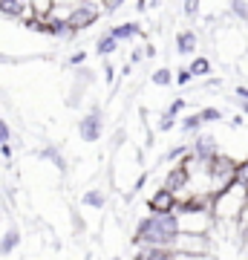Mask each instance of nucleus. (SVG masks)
Here are the masks:
<instances>
[{
    "instance_id": "f3484780",
    "label": "nucleus",
    "mask_w": 248,
    "mask_h": 260,
    "mask_svg": "<svg viewBox=\"0 0 248 260\" xmlns=\"http://www.w3.org/2000/svg\"><path fill=\"white\" fill-rule=\"evenodd\" d=\"M41 159H46V162H52V165H55L58 171H66V162H64V156H61V150H58V148H52V145L41 150Z\"/></svg>"
},
{
    "instance_id": "ddd939ff",
    "label": "nucleus",
    "mask_w": 248,
    "mask_h": 260,
    "mask_svg": "<svg viewBox=\"0 0 248 260\" xmlns=\"http://www.w3.org/2000/svg\"><path fill=\"white\" fill-rule=\"evenodd\" d=\"M110 35L116 38V41H130V38H136L138 35V23L136 20H127V23H119V26H113L110 29Z\"/></svg>"
},
{
    "instance_id": "a211bd4d",
    "label": "nucleus",
    "mask_w": 248,
    "mask_h": 260,
    "mask_svg": "<svg viewBox=\"0 0 248 260\" xmlns=\"http://www.w3.org/2000/svg\"><path fill=\"white\" fill-rule=\"evenodd\" d=\"M202 124H205V121L199 119V113H191V116H185V119H182V133H193V136H196Z\"/></svg>"
},
{
    "instance_id": "f03ea898",
    "label": "nucleus",
    "mask_w": 248,
    "mask_h": 260,
    "mask_svg": "<svg viewBox=\"0 0 248 260\" xmlns=\"http://www.w3.org/2000/svg\"><path fill=\"white\" fill-rule=\"evenodd\" d=\"M237 168H239L237 159L222 153V150L211 159V165H208V188H211V194H222V191H228L237 182Z\"/></svg>"
},
{
    "instance_id": "2eb2a0df",
    "label": "nucleus",
    "mask_w": 248,
    "mask_h": 260,
    "mask_svg": "<svg viewBox=\"0 0 248 260\" xmlns=\"http://www.w3.org/2000/svg\"><path fill=\"white\" fill-rule=\"evenodd\" d=\"M188 70L193 73V78H205V75H211V61H208L205 55H196Z\"/></svg>"
},
{
    "instance_id": "5701e85b",
    "label": "nucleus",
    "mask_w": 248,
    "mask_h": 260,
    "mask_svg": "<svg viewBox=\"0 0 248 260\" xmlns=\"http://www.w3.org/2000/svg\"><path fill=\"white\" fill-rule=\"evenodd\" d=\"M191 81H193V73L188 67H182L179 73H173V84H179V87H185V84H191Z\"/></svg>"
},
{
    "instance_id": "a878e982",
    "label": "nucleus",
    "mask_w": 248,
    "mask_h": 260,
    "mask_svg": "<svg viewBox=\"0 0 248 260\" xmlns=\"http://www.w3.org/2000/svg\"><path fill=\"white\" fill-rule=\"evenodd\" d=\"M9 142H12V130H9L6 121L0 119V148H3V145H9Z\"/></svg>"
},
{
    "instance_id": "dca6fc26",
    "label": "nucleus",
    "mask_w": 248,
    "mask_h": 260,
    "mask_svg": "<svg viewBox=\"0 0 248 260\" xmlns=\"http://www.w3.org/2000/svg\"><path fill=\"white\" fill-rule=\"evenodd\" d=\"M188 153H191V145H188V142H179V145H173V148L165 153V162H173L176 165V162H182Z\"/></svg>"
},
{
    "instance_id": "0eeeda50",
    "label": "nucleus",
    "mask_w": 248,
    "mask_h": 260,
    "mask_svg": "<svg viewBox=\"0 0 248 260\" xmlns=\"http://www.w3.org/2000/svg\"><path fill=\"white\" fill-rule=\"evenodd\" d=\"M176 205H179V197L173 191H167V188L159 185L153 194L147 197V211H156V214H167V211H176Z\"/></svg>"
},
{
    "instance_id": "b1692460",
    "label": "nucleus",
    "mask_w": 248,
    "mask_h": 260,
    "mask_svg": "<svg viewBox=\"0 0 248 260\" xmlns=\"http://www.w3.org/2000/svg\"><path fill=\"white\" fill-rule=\"evenodd\" d=\"M176 127V116H170V113H162V116H159V130H162V133H165V130H173Z\"/></svg>"
},
{
    "instance_id": "aec40b11",
    "label": "nucleus",
    "mask_w": 248,
    "mask_h": 260,
    "mask_svg": "<svg viewBox=\"0 0 248 260\" xmlns=\"http://www.w3.org/2000/svg\"><path fill=\"white\" fill-rule=\"evenodd\" d=\"M199 119L202 121H222L225 113H222L220 107H202V110H199Z\"/></svg>"
},
{
    "instance_id": "72a5a7b5",
    "label": "nucleus",
    "mask_w": 248,
    "mask_h": 260,
    "mask_svg": "<svg viewBox=\"0 0 248 260\" xmlns=\"http://www.w3.org/2000/svg\"><path fill=\"white\" fill-rule=\"evenodd\" d=\"M113 260H121V257H113Z\"/></svg>"
},
{
    "instance_id": "cd10ccee",
    "label": "nucleus",
    "mask_w": 248,
    "mask_h": 260,
    "mask_svg": "<svg viewBox=\"0 0 248 260\" xmlns=\"http://www.w3.org/2000/svg\"><path fill=\"white\" fill-rule=\"evenodd\" d=\"M196 12H199V0H185V15H188V18H193Z\"/></svg>"
},
{
    "instance_id": "1a4fd4ad",
    "label": "nucleus",
    "mask_w": 248,
    "mask_h": 260,
    "mask_svg": "<svg viewBox=\"0 0 248 260\" xmlns=\"http://www.w3.org/2000/svg\"><path fill=\"white\" fill-rule=\"evenodd\" d=\"M20 243H23V234H20L18 225L6 229V232H3V237H0V257H9V254H15V251L20 249Z\"/></svg>"
},
{
    "instance_id": "c756f323",
    "label": "nucleus",
    "mask_w": 248,
    "mask_h": 260,
    "mask_svg": "<svg viewBox=\"0 0 248 260\" xmlns=\"http://www.w3.org/2000/svg\"><path fill=\"white\" fill-rule=\"evenodd\" d=\"M73 225H75V232H84V220L78 211H73Z\"/></svg>"
},
{
    "instance_id": "9d476101",
    "label": "nucleus",
    "mask_w": 248,
    "mask_h": 260,
    "mask_svg": "<svg viewBox=\"0 0 248 260\" xmlns=\"http://www.w3.org/2000/svg\"><path fill=\"white\" fill-rule=\"evenodd\" d=\"M196 44H199V38L193 29H182L179 35H176V52L179 55H193L196 52Z\"/></svg>"
},
{
    "instance_id": "7c9ffc66",
    "label": "nucleus",
    "mask_w": 248,
    "mask_h": 260,
    "mask_svg": "<svg viewBox=\"0 0 248 260\" xmlns=\"http://www.w3.org/2000/svg\"><path fill=\"white\" fill-rule=\"evenodd\" d=\"M237 104H239V110L248 116V99H237Z\"/></svg>"
},
{
    "instance_id": "9b49d317",
    "label": "nucleus",
    "mask_w": 248,
    "mask_h": 260,
    "mask_svg": "<svg viewBox=\"0 0 248 260\" xmlns=\"http://www.w3.org/2000/svg\"><path fill=\"white\" fill-rule=\"evenodd\" d=\"M81 205L84 208H95V211L107 208V191H101V188H90V191H84Z\"/></svg>"
},
{
    "instance_id": "f8f14e48",
    "label": "nucleus",
    "mask_w": 248,
    "mask_h": 260,
    "mask_svg": "<svg viewBox=\"0 0 248 260\" xmlns=\"http://www.w3.org/2000/svg\"><path fill=\"white\" fill-rule=\"evenodd\" d=\"M173 249H156V246H141L133 251V260H167Z\"/></svg>"
},
{
    "instance_id": "6ab92c4d",
    "label": "nucleus",
    "mask_w": 248,
    "mask_h": 260,
    "mask_svg": "<svg viewBox=\"0 0 248 260\" xmlns=\"http://www.w3.org/2000/svg\"><path fill=\"white\" fill-rule=\"evenodd\" d=\"M150 81L156 84V87H167V84H173V73H170L167 67H159L156 73L150 75Z\"/></svg>"
},
{
    "instance_id": "c85d7f7f",
    "label": "nucleus",
    "mask_w": 248,
    "mask_h": 260,
    "mask_svg": "<svg viewBox=\"0 0 248 260\" xmlns=\"http://www.w3.org/2000/svg\"><path fill=\"white\" fill-rule=\"evenodd\" d=\"M84 61H87V52H75V55H69V61H66V64L78 67V64H84Z\"/></svg>"
},
{
    "instance_id": "393cba45",
    "label": "nucleus",
    "mask_w": 248,
    "mask_h": 260,
    "mask_svg": "<svg viewBox=\"0 0 248 260\" xmlns=\"http://www.w3.org/2000/svg\"><path fill=\"white\" fill-rule=\"evenodd\" d=\"M173 260H217L214 254H185V251H173Z\"/></svg>"
},
{
    "instance_id": "4be33fe9",
    "label": "nucleus",
    "mask_w": 248,
    "mask_h": 260,
    "mask_svg": "<svg viewBox=\"0 0 248 260\" xmlns=\"http://www.w3.org/2000/svg\"><path fill=\"white\" fill-rule=\"evenodd\" d=\"M237 185H242L248 191V156L239 162V168H237Z\"/></svg>"
},
{
    "instance_id": "bb28decb",
    "label": "nucleus",
    "mask_w": 248,
    "mask_h": 260,
    "mask_svg": "<svg viewBox=\"0 0 248 260\" xmlns=\"http://www.w3.org/2000/svg\"><path fill=\"white\" fill-rule=\"evenodd\" d=\"M185 107H188V102H185V99H173V102H170V107H167V113H170V116H179Z\"/></svg>"
},
{
    "instance_id": "20e7f679",
    "label": "nucleus",
    "mask_w": 248,
    "mask_h": 260,
    "mask_svg": "<svg viewBox=\"0 0 248 260\" xmlns=\"http://www.w3.org/2000/svg\"><path fill=\"white\" fill-rule=\"evenodd\" d=\"M78 136H81L87 145L98 142L104 136V113L98 107H92L90 113H84L81 121H78Z\"/></svg>"
},
{
    "instance_id": "423d86ee",
    "label": "nucleus",
    "mask_w": 248,
    "mask_h": 260,
    "mask_svg": "<svg viewBox=\"0 0 248 260\" xmlns=\"http://www.w3.org/2000/svg\"><path fill=\"white\" fill-rule=\"evenodd\" d=\"M162 188L173 191L179 200H182V197H188V194H191V171H188L182 162H176V165L165 174V179H162Z\"/></svg>"
},
{
    "instance_id": "412c9836",
    "label": "nucleus",
    "mask_w": 248,
    "mask_h": 260,
    "mask_svg": "<svg viewBox=\"0 0 248 260\" xmlns=\"http://www.w3.org/2000/svg\"><path fill=\"white\" fill-rule=\"evenodd\" d=\"M231 12H234L242 23H248V0H231Z\"/></svg>"
},
{
    "instance_id": "2f4dec72",
    "label": "nucleus",
    "mask_w": 248,
    "mask_h": 260,
    "mask_svg": "<svg viewBox=\"0 0 248 260\" xmlns=\"http://www.w3.org/2000/svg\"><path fill=\"white\" fill-rule=\"evenodd\" d=\"M237 95L239 99H248V87H237Z\"/></svg>"
},
{
    "instance_id": "39448f33",
    "label": "nucleus",
    "mask_w": 248,
    "mask_h": 260,
    "mask_svg": "<svg viewBox=\"0 0 248 260\" xmlns=\"http://www.w3.org/2000/svg\"><path fill=\"white\" fill-rule=\"evenodd\" d=\"M98 20V6L92 3V0H84V3H78V6H73V12H69V20H66V26L75 32H84V29H90L92 23Z\"/></svg>"
},
{
    "instance_id": "6e6552de",
    "label": "nucleus",
    "mask_w": 248,
    "mask_h": 260,
    "mask_svg": "<svg viewBox=\"0 0 248 260\" xmlns=\"http://www.w3.org/2000/svg\"><path fill=\"white\" fill-rule=\"evenodd\" d=\"M191 153L199 162H205V165H211V159L220 153V148H217V139L214 136H208V133H196L191 142Z\"/></svg>"
},
{
    "instance_id": "4468645a",
    "label": "nucleus",
    "mask_w": 248,
    "mask_h": 260,
    "mask_svg": "<svg viewBox=\"0 0 248 260\" xmlns=\"http://www.w3.org/2000/svg\"><path fill=\"white\" fill-rule=\"evenodd\" d=\"M116 49H119V41L107 32V35H101L98 38V44H95V52L101 58H110V55H116Z\"/></svg>"
},
{
    "instance_id": "f257e3e1",
    "label": "nucleus",
    "mask_w": 248,
    "mask_h": 260,
    "mask_svg": "<svg viewBox=\"0 0 248 260\" xmlns=\"http://www.w3.org/2000/svg\"><path fill=\"white\" fill-rule=\"evenodd\" d=\"M182 225H179V214L167 211V214H156L147 211L145 217L136 220V229H133V249H141V246H156V249H173V240L179 237Z\"/></svg>"
},
{
    "instance_id": "473e14b6",
    "label": "nucleus",
    "mask_w": 248,
    "mask_h": 260,
    "mask_svg": "<svg viewBox=\"0 0 248 260\" xmlns=\"http://www.w3.org/2000/svg\"><path fill=\"white\" fill-rule=\"evenodd\" d=\"M167 260H173V251H170V257H167Z\"/></svg>"
},
{
    "instance_id": "7ed1b4c3",
    "label": "nucleus",
    "mask_w": 248,
    "mask_h": 260,
    "mask_svg": "<svg viewBox=\"0 0 248 260\" xmlns=\"http://www.w3.org/2000/svg\"><path fill=\"white\" fill-rule=\"evenodd\" d=\"M173 251L185 254H214V237L211 234H196V232H179L173 240Z\"/></svg>"
}]
</instances>
